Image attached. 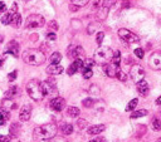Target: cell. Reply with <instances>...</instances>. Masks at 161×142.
Wrapping results in <instances>:
<instances>
[{
	"mask_svg": "<svg viewBox=\"0 0 161 142\" xmlns=\"http://www.w3.org/2000/svg\"><path fill=\"white\" fill-rule=\"evenodd\" d=\"M57 135V126L54 123H45L37 128H34L33 137L37 141H44V140H52Z\"/></svg>",
	"mask_w": 161,
	"mask_h": 142,
	"instance_id": "cell-1",
	"label": "cell"
},
{
	"mask_svg": "<svg viewBox=\"0 0 161 142\" xmlns=\"http://www.w3.org/2000/svg\"><path fill=\"white\" fill-rule=\"evenodd\" d=\"M23 60L29 65H40L45 63L47 57L39 49H26L23 53Z\"/></svg>",
	"mask_w": 161,
	"mask_h": 142,
	"instance_id": "cell-2",
	"label": "cell"
},
{
	"mask_svg": "<svg viewBox=\"0 0 161 142\" xmlns=\"http://www.w3.org/2000/svg\"><path fill=\"white\" fill-rule=\"evenodd\" d=\"M112 57H113V50L110 47H100L94 52L93 60L96 64L105 65V64L110 63V60H112Z\"/></svg>",
	"mask_w": 161,
	"mask_h": 142,
	"instance_id": "cell-3",
	"label": "cell"
},
{
	"mask_svg": "<svg viewBox=\"0 0 161 142\" xmlns=\"http://www.w3.org/2000/svg\"><path fill=\"white\" fill-rule=\"evenodd\" d=\"M26 92L30 96V98H33L34 101H42L44 98L43 92H42V86L38 79H31L26 84Z\"/></svg>",
	"mask_w": 161,
	"mask_h": 142,
	"instance_id": "cell-4",
	"label": "cell"
},
{
	"mask_svg": "<svg viewBox=\"0 0 161 142\" xmlns=\"http://www.w3.org/2000/svg\"><path fill=\"white\" fill-rule=\"evenodd\" d=\"M45 24V19L40 14H31L25 19V26L26 28H42Z\"/></svg>",
	"mask_w": 161,
	"mask_h": 142,
	"instance_id": "cell-5",
	"label": "cell"
},
{
	"mask_svg": "<svg viewBox=\"0 0 161 142\" xmlns=\"http://www.w3.org/2000/svg\"><path fill=\"white\" fill-rule=\"evenodd\" d=\"M40 86H42V92H43V96H44V97H50V98L58 97V96H57V94H58L57 87H55L54 82H52L50 79L42 82Z\"/></svg>",
	"mask_w": 161,
	"mask_h": 142,
	"instance_id": "cell-6",
	"label": "cell"
},
{
	"mask_svg": "<svg viewBox=\"0 0 161 142\" xmlns=\"http://www.w3.org/2000/svg\"><path fill=\"white\" fill-rule=\"evenodd\" d=\"M118 37L125 42V43H128V44H132V43H137L139 42V37L132 33L131 30L128 29H120L118 30Z\"/></svg>",
	"mask_w": 161,
	"mask_h": 142,
	"instance_id": "cell-7",
	"label": "cell"
},
{
	"mask_svg": "<svg viewBox=\"0 0 161 142\" xmlns=\"http://www.w3.org/2000/svg\"><path fill=\"white\" fill-rule=\"evenodd\" d=\"M130 76H131L132 81L137 84L139 82L145 79V69L140 64H135V65H132V68L130 70Z\"/></svg>",
	"mask_w": 161,
	"mask_h": 142,
	"instance_id": "cell-8",
	"label": "cell"
},
{
	"mask_svg": "<svg viewBox=\"0 0 161 142\" xmlns=\"http://www.w3.org/2000/svg\"><path fill=\"white\" fill-rule=\"evenodd\" d=\"M149 65L154 70L161 69V52H155L149 58Z\"/></svg>",
	"mask_w": 161,
	"mask_h": 142,
	"instance_id": "cell-9",
	"label": "cell"
},
{
	"mask_svg": "<svg viewBox=\"0 0 161 142\" xmlns=\"http://www.w3.org/2000/svg\"><path fill=\"white\" fill-rule=\"evenodd\" d=\"M50 108L55 112H60L64 110L66 107V99L62 98V97H55V98H52L50 99Z\"/></svg>",
	"mask_w": 161,
	"mask_h": 142,
	"instance_id": "cell-10",
	"label": "cell"
},
{
	"mask_svg": "<svg viewBox=\"0 0 161 142\" xmlns=\"http://www.w3.org/2000/svg\"><path fill=\"white\" fill-rule=\"evenodd\" d=\"M83 54H84V50H83V48H82L81 45L72 47V48H69V50H68V57H69L71 59H73V60L81 59V57H83Z\"/></svg>",
	"mask_w": 161,
	"mask_h": 142,
	"instance_id": "cell-11",
	"label": "cell"
},
{
	"mask_svg": "<svg viewBox=\"0 0 161 142\" xmlns=\"http://www.w3.org/2000/svg\"><path fill=\"white\" fill-rule=\"evenodd\" d=\"M79 70H83V59H76V60H73V63L69 65L67 72H68L69 76H73L74 73L79 72Z\"/></svg>",
	"mask_w": 161,
	"mask_h": 142,
	"instance_id": "cell-12",
	"label": "cell"
},
{
	"mask_svg": "<svg viewBox=\"0 0 161 142\" xmlns=\"http://www.w3.org/2000/svg\"><path fill=\"white\" fill-rule=\"evenodd\" d=\"M30 115H31V106H30V104H24L23 107H21V110H20V112H19V118H20V121H21V122L29 121Z\"/></svg>",
	"mask_w": 161,
	"mask_h": 142,
	"instance_id": "cell-13",
	"label": "cell"
},
{
	"mask_svg": "<svg viewBox=\"0 0 161 142\" xmlns=\"http://www.w3.org/2000/svg\"><path fill=\"white\" fill-rule=\"evenodd\" d=\"M118 65H115L113 63H107L103 65V70H105V73L110 77V78H115L116 74H117V70H118Z\"/></svg>",
	"mask_w": 161,
	"mask_h": 142,
	"instance_id": "cell-14",
	"label": "cell"
},
{
	"mask_svg": "<svg viewBox=\"0 0 161 142\" xmlns=\"http://www.w3.org/2000/svg\"><path fill=\"white\" fill-rule=\"evenodd\" d=\"M63 70H64V68L59 64H50L47 67V73L50 76H58V74L63 73Z\"/></svg>",
	"mask_w": 161,
	"mask_h": 142,
	"instance_id": "cell-15",
	"label": "cell"
},
{
	"mask_svg": "<svg viewBox=\"0 0 161 142\" xmlns=\"http://www.w3.org/2000/svg\"><path fill=\"white\" fill-rule=\"evenodd\" d=\"M136 87H137V91H139V93L142 96V97H146L147 94H149V92H150V87H149V83L144 79V81H141V82H139L137 84H136Z\"/></svg>",
	"mask_w": 161,
	"mask_h": 142,
	"instance_id": "cell-16",
	"label": "cell"
},
{
	"mask_svg": "<svg viewBox=\"0 0 161 142\" xmlns=\"http://www.w3.org/2000/svg\"><path fill=\"white\" fill-rule=\"evenodd\" d=\"M7 53H9V54H12L14 57H18V54H19V44L15 40L9 42V44L7 47Z\"/></svg>",
	"mask_w": 161,
	"mask_h": 142,
	"instance_id": "cell-17",
	"label": "cell"
},
{
	"mask_svg": "<svg viewBox=\"0 0 161 142\" xmlns=\"http://www.w3.org/2000/svg\"><path fill=\"white\" fill-rule=\"evenodd\" d=\"M105 130H106V126L105 125H96V126H91L87 130V132L91 136H96V135H100L101 132H103Z\"/></svg>",
	"mask_w": 161,
	"mask_h": 142,
	"instance_id": "cell-18",
	"label": "cell"
},
{
	"mask_svg": "<svg viewBox=\"0 0 161 142\" xmlns=\"http://www.w3.org/2000/svg\"><path fill=\"white\" fill-rule=\"evenodd\" d=\"M107 14H108V8H105V7H101L97 12V19L98 20H105L107 18Z\"/></svg>",
	"mask_w": 161,
	"mask_h": 142,
	"instance_id": "cell-19",
	"label": "cell"
},
{
	"mask_svg": "<svg viewBox=\"0 0 161 142\" xmlns=\"http://www.w3.org/2000/svg\"><path fill=\"white\" fill-rule=\"evenodd\" d=\"M79 113H81V111H79V108H77V107H67V115L69 116V117H72V118H76V117H78L79 116Z\"/></svg>",
	"mask_w": 161,
	"mask_h": 142,
	"instance_id": "cell-20",
	"label": "cell"
},
{
	"mask_svg": "<svg viewBox=\"0 0 161 142\" xmlns=\"http://www.w3.org/2000/svg\"><path fill=\"white\" fill-rule=\"evenodd\" d=\"M14 14H15V12H13V10H10V12H8L4 17H3V19H2V23L4 24V25H8V24H10L12 23V19H13V17H14Z\"/></svg>",
	"mask_w": 161,
	"mask_h": 142,
	"instance_id": "cell-21",
	"label": "cell"
},
{
	"mask_svg": "<svg viewBox=\"0 0 161 142\" xmlns=\"http://www.w3.org/2000/svg\"><path fill=\"white\" fill-rule=\"evenodd\" d=\"M10 115H9V111L4 110V108H0V125H3L4 122H7L9 120Z\"/></svg>",
	"mask_w": 161,
	"mask_h": 142,
	"instance_id": "cell-22",
	"label": "cell"
},
{
	"mask_svg": "<svg viewBox=\"0 0 161 142\" xmlns=\"http://www.w3.org/2000/svg\"><path fill=\"white\" fill-rule=\"evenodd\" d=\"M17 93H18V87H14V86L10 87V88L5 92V99H12Z\"/></svg>",
	"mask_w": 161,
	"mask_h": 142,
	"instance_id": "cell-23",
	"label": "cell"
},
{
	"mask_svg": "<svg viewBox=\"0 0 161 142\" xmlns=\"http://www.w3.org/2000/svg\"><path fill=\"white\" fill-rule=\"evenodd\" d=\"M3 104H4V106H3V108H4V110H7V111H10V110H15V108H17V103L12 102L10 99H5Z\"/></svg>",
	"mask_w": 161,
	"mask_h": 142,
	"instance_id": "cell-24",
	"label": "cell"
},
{
	"mask_svg": "<svg viewBox=\"0 0 161 142\" xmlns=\"http://www.w3.org/2000/svg\"><path fill=\"white\" fill-rule=\"evenodd\" d=\"M62 132H63V135H66V136H68V135H71L72 132H73V126L72 125H69V123H64V125H62Z\"/></svg>",
	"mask_w": 161,
	"mask_h": 142,
	"instance_id": "cell-25",
	"label": "cell"
},
{
	"mask_svg": "<svg viewBox=\"0 0 161 142\" xmlns=\"http://www.w3.org/2000/svg\"><path fill=\"white\" fill-rule=\"evenodd\" d=\"M10 24H13L15 28H19L20 24H21V15L18 14V13H15L14 17H13V19H12V23H10Z\"/></svg>",
	"mask_w": 161,
	"mask_h": 142,
	"instance_id": "cell-26",
	"label": "cell"
},
{
	"mask_svg": "<svg viewBox=\"0 0 161 142\" xmlns=\"http://www.w3.org/2000/svg\"><path fill=\"white\" fill-rule=\"evenodd\" d=\"M60 60H62V54L59 52H55V53L52 54V57H50V63L52 64H59Z\"/></svg>",
	"mask_w": 161,
	"mask_h": 142,
	"instance_id": "cell-27",
	"label": "cell"
},
{
	"mask_svg": "<svg viewBox=\"0 0 161 142\" xmlns=\"http://www.w3.org/2000/svg\"><path fill=\"white\" fill-rule=\"evenodd\" d=\"M149 112H147V110H139V111H135V112H132V115H131V118L134 120V118H140V117H144V116H146Z\"/></svg>",
	"mask_w": 161,
	"mask_h": 142,
	"instance_id": "cell-28",
	"label": "cell"
},
{
	"mask_svg": "<svg viewBox=\"0 0 161 142\" xmlns=\"http://www.w3.org/2000/svg\"><path fill=\"white\" fill-rule=\"evenodd\" d=\"M137 103H139V99H137V98H134L132 101H130V103L126 106V111H134V110L136 108Z\"/></svg>",
	"mask_w": 161,
	"mask_h": 142,
	"instance_id": "cell-29",
	"label": "cell"
},
{
	"mask_svg": "<svg viewBox=\"0 0 161 142\" xmlns=\"http://www.w3.org/2000/svg\"><path fill=\"white\" fill-rule=\"evenodd\" d=\"M120 62H121V53H120V50H116V52H113L112 63L115 65H120Z\"/></svg>",
	"mask_w": 161,
	"mask_h": 142,
	"instance_id": "cell-30",
	"label": "cell"
},
{
	"mask_svg": "<svg viewBox=\"0 0 161 142\" xmlns=\"http://www.w3.org/2000/svg\"><path fill=\"white\" fill-rule=\"evenodd\" d=\"M94 60L93 59H89V58H86L83 60V69H91L93 65H94Z\"/></svg>",
	"mask_w": 161,
	"mask_h": 142,
	"instance_id": "cell-31",
	"label": "cell"
},
{
	"mask_svg": "<svg viewBox=\"0 0 161 142\" xmlns=\"http://www.w3.org/2000/svg\"><path fill=\"white\" fill-rule=\"evenodd\" d=\"M151 126H152V130L154 131H160L161 130V121L159 118H154L151 121Z\"/></svg>",
	"mask_w": 161,
	"mask_h": 142,
	"instance_id": "cell-32",
	"label": "cell"
},
{
	"mask_svg": "<svg viewBox=\"0 0 161 142\" xmlns=\"http://www.w3.org/2000/svg\"><path fill=\"white\" fill-rule=\"evenodd\" d=\"M98 28H100V24H98V23H91V24L87 26V31H88V34H93Z\"/></svg>",
	"mask_w": 161,
	"mask_h": 142,
	"instance_id": "cell-33",
	"label": "cell"
},
{
	"mask_svg": "<svg viewBox=\"0 0 161 142\" xmlns=\"http://www.w3.org/2000/svg\"><path fill=\"white\" fill-rule=\"evenodd\" d=\"M88 2L89 0H71V3H72V5H74V7H84V5H87L88 4Z\"/></svg>",
	"mask_w": 161,
	"mask_h": 142,
	"instance_id": "cell-34",
	"label": "cell"
},
{
	"mask_svg": "<svg viewBox=\"0 0 161 142\" xmlns=\"http://www.w3.org/2000/svg\"><path fill=\"white\" fill-rule=\"evenodd\" d=\"M19 130H20L19 125L18 123H13L12 127H10V135L12 136H18L19 135Z\"/></svg>",
	"mask_w": 161,
	"mask_h": 142,
	"instance_id": "cell-35",
	"label": "cell"
},
{
	"mask_svg": "<svg viewBox=\"0 0 161 142\" xmlns=\"http://www.w3.org/2000/svg\"><path fill=\"white\" fill-rule=\"evenodd\" d=\"M82 104L86 108H91V107H93L94 101H93L92 98H86V99H83V101H82Z\"/></svg>",
	"mask_w": 161,
	"mask_h": 142,
	"instance_id": "cell-36",
	"label": "cell"
},
{
	"mask_svg": "<svg viewBox=\"0 0 161 142\" xmlns=\"http://www.w3.org/2000/svg\"><path fill=\"white\" fill-rule=\"evenodd\" d=\"M116 78H118L121 82H125V81L127 79V76H126L125 72H122L121 69H118V70H117V74H116Z\"/></svg>",
	"mask_w": 161,
	"mask_h": 142,
	"instance_id": "cell-37",
	"label": "cell"
},
{
	"mask_svg": "<svg viewBox=\"0 0 161 142\" xmlns=\"http://www.w3.org/2000/svg\"><path fill=\"white\" fill-rule=\"evenodd\" d=\"M82 72H83V78H84V79H89V78L92 77V74H93L92 69H83Z\"/></svg>",
	"mask_w": 161,
	"mask_h": 142,
	"instance_id": "cell-38",
	"label": "cell"
},
{
	"mask_svg": "<svg viewBox=\"0 0 161 142\" xmlns=\"http://www.w3.org/2000/svg\"><path fill=\"white\" fill-rule=\"evenodd\" d=\"M115 3H116V0H103L102 7H105V8H108V9H110Z\"/></svg>",
	"mask_w": 161,
	"mask_h": 142,
	"instance_id": "cell-39",
	"label": "cell"
},
{
	"mask_svg": "<svg viewBox=\"0 0 161 142\" xmlns=\"http://www.w3.org/2000/svg\"><path fill=\"white\" fill-rule=\"evenodd\" d=\"M134 53H135V55H136L137 58H140V59H142V58H144V54H145L142 48H136Z\"/></svg>",
	"mask_w": 161,
	"mask_h": 142,
	"instance_id": "cell-40",
	"label": "cell"
},
{
	"mask_svg": "<svg viewBox=\"0 0 161 142\" xmlns=\"http://www.w3.org/2000/svg\"><path fill=\"white\" fill-rule=\"evenodd\" d=\"M103 38H105V33H102V31L97 33V37H96V39H97V44H102Z\"/></svg>",
	"mask_w": 161,
	"mask_h": 142,
	"instance_id": "cell-41",
	"label": "cell"
},
{
	"mask_svg": "<svg viewBox=\"0 0 161 142\" xmlns=\"http://www.w3.org/2000/svg\"><path fill=\"white\" fill-rule=\"evenodd\" d=\"M89 93H91V94H100V89H98V87L92 86V87L89 88Z\"/></svg>",
	"mask_w": 161,
	"mask_h": 142,
	"instance_id": "cell-42",
	"label": "cell"
},
{
	"mask_svg": "<svg viewBox=\"0 0 161 142\" xmlns=\"http://www.w3.org/2000/svg\"><path fill=\"white\" fill-rule=\"evenodd\" d=\"M47 39H48V40H55V39H57V34L53 33V31L48 33V34H47Z\"/></svg>",
	"mask_w": 161,
	"mask_h": 142,
	"instance_id": "cell-43",
	"label": "cell"
},
{
	"mask_svg": "<svg viewBox=\"0 0 161 142\" xmlns=\"http://www.w3.org/2000/svg\"><path fill=\"white\" fill-rule=\"evenodd\" d=\"M77 123H78V128H81V130H83L87 126V121H84V120H78Z\"/></svg>",
	"mask_w": 161,
	"mask_h": 142,
	"instance_id": "cell-44",
	"label": "cell"
},
{
	"mask_svg": "<svg viewBox=\"0 0 161 142\" xmlns=\"http://www.w3.org/2000/svg\"><path fill=\"white\" fill-rule=\"evenodd\" d=\"M17 76H18V72H17V70H13L12 73H9V76H8V79L12 82V81H14V79L17 78Z\"/></svg>",
	"mask_w": 161,
	"mask_h": 142,
	"instance_id": "cell-45",
	"label": "cell"
},
{
	"mask_svg": "<svg viewBox=\"0 0 161 142\" xmlns=\"http://www.w3.org/2000/svg\"><path fill=\"white\" fill-rule=\"evenodd\" d=\"M49 28H52V29H55V30H58V23L57 21H54V20H52L50 23H49Z\"/></svg>",
	"mask_w": 161,
	"mask_h": 142,
	"instance_id": "cell-46",
	"label": "cell"
},
{
	"mask_svg": "<svg viewBox=\"0 0 161 142\" xmlns=\"http://www.w3.org/2000/svg\"><path fill=\"white\" fill-rule=\"evenodd\" d=\"M52 142H67V140L63 138V137H54Z\"/></svg>",
	"mask_w": 161,
	"mask_h": 142,
	"instance_id": "cell-47",
	"label": "cell"
},
{
	"mask_svg": "<svg viewBox=\"0 0 161 142\" xmlns=\"http://www.w3.org/2000/svg\"><path fill=\"white\" fill-rule=\"evenodd\" d=\"M5 10H7L5 3H3V2H0V14H3V13H4Z\"/></svg>",
	"mask_w": 161,
	"mask_h": 142,
	"instance_id": "cell-48",
	"label": "cell"
},
{
	"mask_svg": "<svg viewBox=\"0 0 161 142\" xmlns=\"http://www.w3.org/2000/svg\"><path fill=\"white\" fill-rule=\"evenodd\" d=\"M88 142H106V140L102 138V137H96L94 140H91V141H88Z\"/></svg>",
	"mask_w": 161,
	"mask_h": 142,
	"instance_id": "cell-49",
	"label": "cell"
},
{
	"mask_svg": "<svg viewBox=\"0 0 161 142\" xmlns=\"http://www.w3.org/2000/svg\"><path fill=\"white\" fill-rule=\"evenodd\" d=\"M10 137L9 136H0V142H9Z\"/></svg>",
	"mask_w": 161,
	"mask_h": 142,
	"instance_id": "cell-50",
	"label": "cell"
},
{
	"mask_svg": "<svg viewBox=\"0 0 161 142\" xmlns=\"http://www.w3.org/2000/svg\"><path fill=\"white\" fill-rule=\"evenodd\" d=\"M3 63H4V55H3V57H0V68H2Z\"/></svg>",
	"mask_w": 161,
	"mask_h": 142,
	"instance_id": "cell-51",
	"label": "cell"
},
{
	"mask_svg": "<svg viewBox=\"0 0 161 142\" xmlns=\"http://www.w3.org/2000/svg\"><path fill=\"white\" fill-rule=\"evenodd\" d=\"M100 5V0H94V7H98Z\"/></svg>",
	"mask_w": 161,
	"mask_h": 142,
	"instance_id": "cell-52",
	"label": "cell"
},
{
	"mask_svg": "<svg viewBox=\"0 0 161 142\" xmlns=\"http://www.w3.org/2000/svg\"><path fill=\"white\" fill-rule=\"evenodd\" d=\"M156 103H157V104H161V96H160V97L156 99Z\"/></svg>",
	"mask_w": 161,
	"mask_h": 142,
	"instance_id": "cell-53",
	"label": "cell"
},
{
	"mask_svg": "<svg viewBox=\"0 0 161 142\" xmlns=\"http://www.w3.org/2000/svg\"><path fill=\"white\" fill-rule=\"evenodd\" d=\"M157 142H161V138H160V140H159V141H157Z\"/></svg>",
	"mask_w": 161,
	"mask_h": 142,
	"instance_id": "cell-54",
	"label": "cell"
},
{
	"mask_svg": "<svg viewBox=\"0 0 161 142\" xmlns=\"http://www.w3.org/2000/svg\"><path fill=\"white\" fill-rule=\"evenodd\" d=\"M24 2H29V0H24Z\"/></svg>",
	"mask_w": 161,
	"mask_h": 142,
	"instance_id": "cell-55",
	"label": "cell"
}]
</instances>
